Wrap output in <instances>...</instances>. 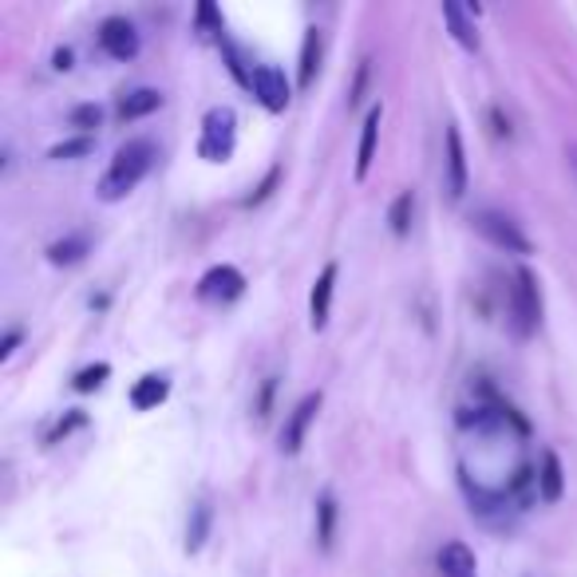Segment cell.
Listing matches in <instances>:
<instances>
[{"mask_svg":"<svg viewBox=\"0 0 577 577\" xmlns=\"http://www.w3.org/2000/svg\"><path fill=\"white\" fill-rule=\"evenodd\" d=\"M155 158H158V151L151 138H127V143L115 151V158H111V167L103 170V178H99V198H103V202L127 198L131 190L147 178V170L155 167Z\"/></svg>","mask_w":577,"mask_h":577,"instance_id":"6da1fadb","label":"cell"},{"mask_svg":"<svg viewBox=\"0 0 577 577\" xmlns=\"http://www.w3.org/2000/svg\"><path fill=\"white\" fill-rule=\"evenodd\" d=\"M237 147V115L234 108H210L202 115V135H198V155L206 163H230Z\"/></svg>","mask_w":577,"mask_h":577,"instance_id":"7a4b0ae2","label":"cell"},{"mask_svg":"<svg viewBox=\"0 0 577 577\" xmlns=\"http://www.w3.org/2000/svg\"><path fill=\"white\" fill-rule=\"evenodd\" d=\"M510 324H514V333L522 341L539 333L542 324V289L534 269H526V265L514 269V285H510Z\"/></svg>","mask_w":577,"mask_h":577,"instance_id":"3957f363","label":"cell"},{"mask_svg":"<svg viewBox=\"0 0 577 577\" xmlns=\"http://www.w3.org/2000/svg\"><path fill=\"white\" fill-rule=\"evenodd\" d=\"M470 230L479 237H487L502 254H534V242H530L519 230V222L510 214H502V210H475V214H470Z\"/></svg>","mask_w":577,"mask_h":577,"instance_id":"277c9868","label":"cell"},{"mask_svg":"<svg viewBox=\"0 0 577 577\" xmlns=\"http://www.w3.org/2000/svg\"><path fill=\"white\" fill-rule=\"evenodd\" d=\"M443 190L451 202L467 195V147H463V131L455 123H447V131H443Z\"/></svg>","mask_w":577,"mask_h":577,"instance_id":"5b68a950","label":"cell"},{"mask_svg":"<svg viewBox=\"0 0 577 577\" xmlns=\"http://www.w3.org/2000/svg\"><path fill=\"white\" fill-rule=\"evenodd\" d=\"M249 91H254L257 103H262L265 111H274V115H281V111L289 108V99H293V84H289V76H285L277 64H257L254 88Z\"/></svg>","mask_w":577,"mask_h":577,"instance_id":"8992f818","label":"cell"},{"mask_svg":"<svg viewBox=\"0 0 577 577\" xmlns=\"http://www.w3.org/2000/svg\"><path fill=\"white\" fill-rule=\"evenodd\" d=\"M324 396L321 391H309V396H301L297 400V408L285 415V428H281V455H297V451L304 447V435H309V428H313L317 411H321Z\"/></svg>","mask_w":577,"mask_h":577,"instance_id":"52a82bcc","label":"cell"},{"mask_svg":"<svg viewBox=\"0 0 577 577\" xmlns=\"http://www.w3.org/2000/svg\"><path fill=\"white\" fill-rule=\"evenodd\" d=\"M245 293V277L237 265H210L202 277H198V297L214 304H230Z\"/></svg>","mask_w":577,"mask_h":577,"instance_id":"ba28073f","label":"cell"},{"mask_svg":"<svg viewBox=\"0 0 577 577\" xmlns=\"http://www.w3.org/2000/svg\"><path fill=\"white\" fill-rule=\"evenodd\" d=\"M99 48L111 59H135L138 56V32L127 16H108L99 24Z\"/></svg>","mask_w":577,"mask_h":577,"instance_id":"9c48e42d","label":"cell"},{"mask_svg":"<svg viewBox=\"0 0 577 577\" xmlns=\"http://www.w3.org/2000/svg\"><path fill=\"white\" fill-rule=\"evenodd\" d=\"M336 274H341V265H336V262H324V269L317 274V281H313V293H309V324H313V333H321L324 324H329V309H333Z\"/></svg>","mask_w":577,"mask_h":577,"instance_id":"30bf717a","label":"cell"},{"mask_svg":"<svg viewBox=\"0 0 577 577\" xmlns=\"http://www.w3.org/2000/svg\"><path fill=\"white\" fill-rule=\"evenodd\" d=\"M435 566H440V577H479V562H475V550L467 542H447Z\"/></svg>","mask_w":577,"mask_h":577,"instance_id":"8fae6325","label":"cell"},{"mask_svg":"<svg viewBox=\"0 0 577 577\" xmlns=\"http://www.w3.org/2000/svg\"><path fill=\"white\" fill-rule=\"evenodd\" d=\"M321 52H324V40L321 29H304L301 40V64H297V88H313L317 84V71H321Z\"/></svg>","mask_w":577,"mask_h":577,"instance_id":"7c38bea8","label":"cell"},{"mask_svg":"<svg viewBox=\"0 0 577 577\" xmlns=\"http://www.w3.org/2000/svg\"><path fill=\"white\" fill-rule=\"evenodd\" d=\"M539 495L542 502H558L566 495V470L554 451H542L539 455Z\"/></svg>","mask_w":577,"mask_h":577,"instance_id":"4fadbf2b","label":"cell"},{"mask_svg":"<svg viewBox=\"0 0 577 577\" xmlns=\"http://www.w3.org/2000/svg\"><path fill=\"white\" fill-rule=\"evenodd\" d=\"M380 119L384 108L376 103L368 115H364V127H360V147H356V178H368L373 170V158H376V138H380Z\"/></svg>","mask_w":577,"mask_h":577,"instance_id":"5bb4252c","label":"cell"},{"mask_svg":"<svg viewBox=\"0 0 577 577\" xmlns=\"http://www.w3.org/2000/svg\"><path fill=\"white\" fill-rule=\"evenodd\" d=\"M158 108H163V91L158 88H135V91H127V96L119 99L115 115L123 119V123H135V119H147L151 111H158Z\"/></svg>","mask_w":577,"mask_h":577,"instance_id":"9a60e30c","label":"cell"},{"mask_svg":"<svg viewBox=\"0 0 577 577\" xmlns=\"http://www.w3.org/2000/svg\"><path fill=\"white\" fill-rule=\"evenodd\" d=\"M170 396V380L163 373H147L138 376L135 388H131V408L135 411H151Z\"/></svg>","mask_w":577,"mask_h":577,"instance_id":"2e32d148","label":"cell"},{"mask_svg":"<svg viewBox=\"0 0 577 577\" xmlns=\"http://www.w3.org/2000/svg\"><path fill=\"white\" fill-rule=\"evenodd\" d=\"M443 20H447L451 36L459 40L463 48L479 52V29H475V20H470V9H463V4L447 0V4H443Z\"/></svg>","mask_w":577,"mask_h":577,"instance_id":"e0dca14e","label":"cell"},{"mask_svg":"<svg viewBox=\"0 0 577 577\" xmlns=\"http://www.w3.org/2000/svg\"><path fill=\"white\" fill-rule=\"evenodd\" d=\"M210 530H214V507H210V499H198L187 519V554H198L206 546Z\"/></svg>","mask_w":577,"mask_h":577,"instance_id":"ac0fdd59","label":"cell"},{"mask_svg":"<svg viewBox=\"0 0 577 577\" xmlns=\"http://www.w3.org/2000/svg\"><path fill=\"white\" fill-rule=\"evenodd\" d=\"M336 499H333V490H321L317 495V546L329 554L333 550V542H336Z\"/></svg>","mask_w":577,"mask_h":577,"instance_id":"d6986e66","label":"cell"},{"mask_svg":"<svg viewBox=\"0 0 577 577\" xmlns=\"http://www.w3.org/2000/svg\"><path fill=\"white\" fill-rule=\"evenodd\" d=\"M88 254H91V237L88 234H68V237H59V242L48 245V262L52 265H79Z\"/></svg>","mask_w":577,"mask_h":577,"instance_id":"ffe728a7","label":"cell"},{"mask_svg":"<svg viewBox=\"0 0 577 577\" xmlns=\"http://www.w3.org/2000/svg\"><path fill=\"white\" fill-rule=\"evenodd\" d=\"M411 222H415V190H400L396 202L388 206V225L396 237H408L411 234Z\"/></svg>","mask_w":577,"mask_h":577,"instance_id":"44dd1931","label":"cell"},{"mask_svg":"<svg viewBox=\"0 0 577 577\" xmlns=\"http://www.w3.org/2000/svg\"><path fill=\"white\" fill-rule=\"evenodd\" d=\"M218 48H222V59H225V68H230V76H234L242 88H254V71L245 68V59H242V52H237L234 40L222 36V40H218Z\"/></svg>","mask_w":577,"mask_h":577,"instance_id":"7402d4cb","label":"cell"},{"mask_svg":"<svg viewBox=\"0 0 577 577\" xmlns=\"http://www.w3.org/2000/svg\"><path fill=\"white\" fill-rule=\"evenodd\" d=\"M111 376V364L108 360H99V364H88V368H79L76 376H71V388L79 391V396H88V391L103 388V380Z\"/></svg>","mask_w":577,"mask_h":577,"instance_id":"603a6c76","label":"cell"},{"mask_svg":"<svg viewBox=\"0 0 577 577\" xmlns=\"http://www.w3.org/2000/svg\"><path fill=\"white\" fill-rule=\"evenodd\" d=\"M195 32H202V36H214L222 40L225 36V24H222V12L210 4V0H202L195 9Z\"/></svg>","mask_w":577,"mask_h":577,"instance_id":"cb8c5ba5","label":"cell"},{"mask_svg":"<svg viewBox=\"0 0 577 577\" xmlns=\"http://www.w3.org/2000/svg\"><path fill=\"white\" fill-rule=\"evenodd\" d=\"M277 182H281V167H269V170H265L262 182L254 187V195H245V198H242L245 210H254V206L269 202V198H274V190H277Z\"/></svg>","mask_w":577,"mask_h":577,"instance_id":"d4e9b609","label":"cell"},{"mask_svg":"<svg viewBox=\"0 0 577 577\" xmlns=\"http://www.w3.org/2000/svg\"><path fill=\"white\" fill-rule=\"evenodd\" d=\"M91 135H79V138H64V143H56V147L48 151V158H56V163H64V158H84L91 155Z\"/></svg>","mask_w":577,"mask_h":577,"instance_id":"484cf974","label":"cell"},{"mask_svg":"<svg viewBox=\"0 0 577 577\" xmlns=\"http://www.w3.org/2000/svg\"><path fill=\"white\" fill-rule=\"evenodd\" d=\"M71 127H79L84 135H88L91 127H99L103 123V108L99 103H79V108H71Z\"/></svg>","mask_w":577,"mask_h":577,"instance_id":"4316f807","label":"cell"},{"mask_svg":"<svg viewBox=\"0 0 577 577\" xmlns=\"http://www.w3.org/2000/svg\"><path fill=\"white\" fill-rule=\"evenodd\" d=\"M368 76H373V59H360V64H356L353 88H348V103H353V108L364 99V88H368Z\"/></svg>","mask_w":577,"mask_h":577,"instance_id":"83f0119b","label":"cell"},{"mask_svg":"<svg viewBox=\"0 0 577 577\" xmlns=\"http://www.w3.org/2000/svg\"><path fill=\"white\" fill-rule=\"evenodd\" d=\"M84 423H88V420H84V411H71L68 420H59V423H56V431H52V435H48V443L64 440V435H71V431H76V428H84Z\"/></svg>","mask_w":577,"mask_h":577,"instance_id":"f1b7e54d","label":"cell"},{"mask_svg":"<svg viewBox=\"0 0 577 577\" xmlns=\"http://www.w3.org/2000/svg\"><path fill=\"white\" fill-rule=\"evenodd\" d=\"M274 391H277V376H269V380L262 384V396H257V403H254L257 420H265V415H269V403H274Z\"/></svg>","mask_w":577,"mask_h":577,"instance_id":"f546056e","label":"cell"},{"mask_svg":"<svg viewBox=\"0 0 577 577\" xmlns=\"http://www.w3.org/2000/svg\"><path fill=\"white\" fill-rule=\"evenodd\" d=\"M20 341H24V329H9L4 341H0V360H9V356L20 348Z\"/></svg>","mask_w":577,"mask_h":577,"instance_id":"4dcf8cb0","label":"cell"},{"mask_svg":"<svg viewBox=\"0 0 577 577\" xmlns=\"http://www.w3.org/2000/svg\"><path fill=\"white\" fill-rule=\"evenodd\" d=\"M52 68L68 71L71 68V48H56V56H52Z\"/></svg>","mask_w":577,"mask_h":577,"instance_id":"1f68e13d","label":"cell"},{"mask_svg":"<svg viewBox=\"0 0 577 577\" xmlns=\"http://www.w3.org/2000/svg\"><path fill=\"white\" fill-rule=\"evenodd\" d=\"M566 158H569V170H574V178H577V143H569Z\"/></svg>","mask_w":577,"mask_h":577,"instance_id":"d6a6232c","label":"cell"}]
</instances>
